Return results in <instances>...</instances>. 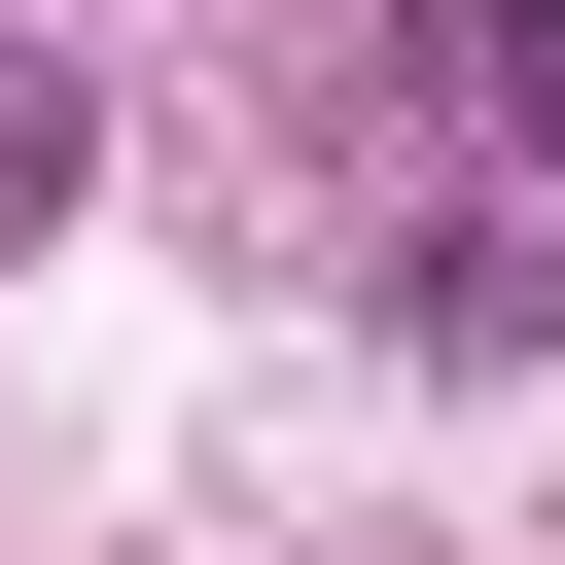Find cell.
Segmentation results:
<instances>
[{
    "label": "cell",
    "instance_id": "6da1fadb",
    "mask_svg": "<svg viewBox=\"0 0 565 565\" xmlns=\"http://www.w3.org/2000/svg\"><path fill=\"white\" fill-rule=\"evenodd\" d=\"M424 106H459L494 177H565V0H424Z\"/></svg>",
    "mask_w": 565,
    "mask_h": 565
},
{
    "label": "cell",
    "instance_id": "7a4b0ae2",
    "mask_svg": "<svg viewBox=\"0 0 565 565\" xmlns=\"http://www.w3.org/2000/svg\"><path fill=\"white\" fill-rule=\"evenodd\" d=\"M35 212H71V71H0V247H35Z\"/></svg>",
    "mask_w": 565,
    "mask_h": 565
}]
</instances>
